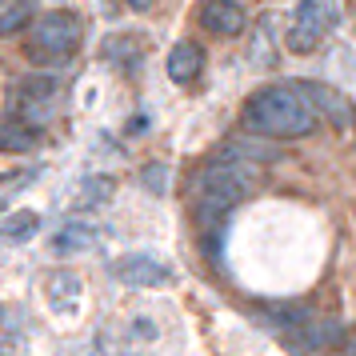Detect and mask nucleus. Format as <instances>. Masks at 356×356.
<instances>
[{
	"label": "nucleus",
	"instance_id": "obj_1",
	"mask_svg": "<svg viewBox=\"0 0 356 356\" xmlns=\"http://www.w3.org/2000/svg\"><path fill=\"white\" fill-rule=\"evenodd\" d=\"M244 124L260 136L273 140H296L316 129V113L308 108V100L292 88V84H273L248 97L244 104Z\"/></svg>",
	"mask_w": 356,
	"mask_h": 356
},
{
	"label": "nucleus",
	"instance_id": "obj_2",
	"mask_svg": "<svg viewBox=\"0 0 356 356\" xmlns=\"http://www.w3.org/2000/svg\"><path fill=\"white\" fill-rule=\"evenodd\" d=\"M257 184H260V172L257 164L248 161L220 156V161L204 164L200 177H196V216L204 225H216L228 209H236L241 200L257 193Z\"/></svg>",
	"mask_w": 356,
	"mask_h": 356
},
{
	"label": "nucleus",
	"instance_id": "obj_3",
	"mask_svg": "<svg viewBox=\"0 0 356 356\" xmlns=\"http://www.w3.org/2000/svg\"><path fill=\"white\" fill-rule=\"evenodd\" d=\"M81 36H84L81 20L72 17V13H65V8H56V13H49V17H40L33 24L29 60H36V65H65L68 56L76 52Z\"/></svg>",
	"mask_w": 356,
	"mask_h": 356
},
{
	"label": "nucleus",
	"instance_id": "obj_4",
	"mask_svg": "<svg viewBox=\"0 0 356 356\" xmlns=\"http://www.w3.org/2000/svg\"><path fill=\"white\" fill-rule=\"evenodd\" d=\"M328 24H332L328 4H321V0H300L292 20H289V33H284L289 52H316L321 40L328 36Z\"/></svg>",
	"mask_w": 356,
	"mask_h": 356
},
{
	"label": "nucleus",
	"instance_id": "obj_5",
	"mask_svg": "<svg viewBox=\"0 0 356 356\" xmlns=\"http://www.w3.org/2000/svg\"><path fill=\"white\" fill-rule=\"evenodd\" d=\"M292 88H296V92L308 100V108H312V113L328 116L337 129H353V116H356V113H353V104L340 97L337 88H328V84H316V81H296Z\"/></svg>",
	"mask_w": 356,
	"mask_h": 356
},
{
	"label": "nucleus",
	"instance_id": "obj_6",
	"mask_svg": "<svg viewBox=\"0 0 356 356\" xmlns=\"http://www.w3.org/2000/svg\"><path fill=\"white\" fill-rule=\"evenodd\" d=\"M168 276L172 273H168L156 257H148V252L116 260V280L129 284V289H156V284H168Z\"/></svg>",
	"mask_w": 356,
	"mask_h": 356
},
{
	"label": "nucleus",
	"instance_id": "obj_7",
	"mask_svg": "<svg viewBox=\"0 0 356 356\" xmlns=\"http://www.w3.org/2000/svg\"><path fill=\"white\" fill-rule=\"evenodd\" d=\"M340 332H344V328H340L337 321H321V324L300 321V324H292L289 332H284V344H289L296 356H312L316 348H332V344L340 340Z\"/></svg>",
	"mask_w": 356,
	"mask_h": 356
},
{
	"label": "nucleus",
	"instance_id": "obj_8",
	"mask_svg": "<svg viewBox=\"0 0 356 356\" xmlns=\"http://www.w3.org/2000/svg\"><path fill=\"white\" fill-rule=\"evenodd\" d=\"M200 24L216 36H236V33H244V8L236 0H204Z\"/></svg>",
	"mask_w": 356,
	"mask_h": 356
},
{
	"label": "nucleus",
	"instance_id": "obj_9",
	"mask_svg": "<svg viewBox=\"0 0 356 356\" xmlns=\"http://www.w3.org/2000/svg\"><path fill=\"white\" fill-rule=\"evenodd\" d=\"M204 68V49L193 44V40H180L177 49L168 52V76L177 84H193Z\"/></svg>",
	"mask_w": 356,
	"mask_h": 356
},
{
	"label": "nucleus",
	"instance_id": "obj_10",
	"mask_svg": "<svg viewBox=\"0 0 356 356\" xmlns=\"http://www.w3.org/2000/svg\"><path fill=\"white\" fill-rule=\"evenodd\" d=\"M56 92H60V81H56V76H44V72H36V76H24V81L17 84V104L20 108H29V116H33V113H40Z\"/></svg>",
	"mask_w": 356,
	"mask_h": 356
},
{
	"label": "nucleus",
	"instance_id": "obj_11",
	"mask_svg": "<svg viewBox=\"0 0 356 356\" xmlns=\"http://www.w3.org/2000/svg\"><path fill=\"white\" fill-rule=\"evenodd\" d=\"M36 228H40V216H36L33 209L8 212V216L0 220V244H24V241H33Z\"/></svg>",
	"mask_w": 356,
	"mask_h": 356
},
{
	"label": "nucleus",
	"instance_id": "obj_12",
	"mask_svg": "<svg viewBox=\"0 0 356 356\" xmlns=\"http://www.w3.org/2000/svg\"><path fill=\"white\" fill-rule=\"evenodd\" d=\"M92 244H97V228L81 225V220H72V225H65L60 232H56L52 248H56L60 257H76V252H88Z\"/></svg>",
	"mask_w": 356,
	"mask_h": 356
},
{
	"label": "nucleus",
	"instance_id": "obj_13",
	"mask_svg": "<svg viewBox=\"0 0 356 356\" xmlns=\"http://www.w3.org/2000/svg\"><path fill=\"white\" fill-rule=\"evenodd\" d=\"M113 193H116L113 177H84L76 196H72V204H76V209H97V204H108Z\"/></svg>",
	"mask_w": 356,
	"mask_h": 356
},
{
	"label": "nucleus",
	"instance_id": "obj_14",
	"mask_svg": "<svg viewBox=\"0 0 356 356\" xmlns=\"http://www.w3.org/2000/svg\"><path fill=\"white\" fill-rule=\"evenodd\" d=\"M29 24H33V4L29 0H13L8 8H0V40L24 33Z\"/></svg>",
	"mask_w": 356,
	"mask_h": 356
},
{
	"label": "nucleus",
	"instance_id": "obj_15",
	"mask_svg": "<svg viewBox=\"0 0 356 356\" xmlns=\"http://www.w3.org/2000/svg\"><path fill=\"white\" fill-rule=\"evenodd\" d=\"M225 156H232V161H248V164H268V161H276L280 152H276L273 145H264V140H232V145L225 148Z\"/></svg>",
	"mask_w": 356,
	"mask_h": 356
},
{
	"label": "nucleus",
	"instance_id": "obj_16",
	"mask_svg": "<svg viewBox=\"0 0 356 356\" xmlns=\"http://www.w3.org/2000/svg\"><path fill=\"white\" fill-rule=\"evenodd\" d=\"M33 145H36L33 124H20V120L0 124V148H8V152H29Z\"/></svg>",
	"mask_w": 356,
	"mask_h": 356
},
{
	"label": "nucleus",
	"instance_id": "obj_17",
	"mask_svg": "<svg viewBox=\"0 0 356 356\" xmlns=\"http://www.w3.org/2000/svg\"><path fill=\"white\" fill-rule=\"evenodd\" d=\"M65 292H68V296H76V292H81V280H76L72 273H56V276L49 280V296H52V305H60V300H65Z\"/></svg>",
	"mask_w": 356,
	"mask_h": 356
},
{
	"label": "nucleus",
	"instance_id": "obj_18",
	"mask_svg": "<svg viewBox=\"0 0 356 356\" xmlns=\"http://www.w3.org/2000/svg\"><path fill=\"white\" fill-rule=\"evenodd\" d=\"M140 180H145L148 193H168V164H145L140 168Z\"/></svg>",
	"mask_w": 356,
	"mask_h": 356
},
{
	"label": "nucleus",
	"instance_id": "obj_19",
	"mask_svg": "<svg viewBox=\"0 0 356 356\" xmlns=\"http://www.w3.org/2000/svg\"><path fill=\"white\" fill-rule=\"evenodd\" d=\"M132 328H136V337H152V324H148V321H136V324H132Z\"/></svg>",
	"mask_w": 356,
	"mask_h": 356
},
{
	"label": "nucleus",
	"instance_id": "obj_20",
	"mask_svg": "<svg viewBox=\"0 0 356 356\" xmlns=\"http://www.w3.org/2000/svg\"><path fill=\"white\" fill-rule=\"evenodd\" d=\"M129 8H136V13H145V8H152V0H124Z\"/></svg>",
	"mask_w": 356,
	"mask_h": 356
},
{
	"label": "nucleus",
	"instance_id": "obj_21",
	"mask_svg": "<svg viewBox=\"0 0 356 356\" xmlns=\"http://www.w3.org/2000/svg\"><path fill=\"white\" fill-rule=\"evenodd\" d=\"M17 353V344H13V340H0V356H13Z\"/></svg>",
	"mask_w": 356,
	"mask_h": 356
},
{
	"label": "nucleus",
	"instance_id": "obj_22",
	"mask_svg": "<svg viewBox=\"0 0 356 356\" xmlns=\"http://www.w3.org/2000/svg\"><path fill=\"white\" fill-rule=\"evenodd\" d=\"M344 348H348V353L356 356V328H353V332H348V337H344Z\"/></svg>",
	"mask_w": 356,
	"mask_h": 356
},
{
	"label": "nucleus",
	"instance_id": "obj_23",
	"mask_svg": "<svg viewBox=\"0 0 356 356\" xmlns=\"http://www.w3.org/2000/svg\"><path fill=\"white\" fill-rule=\"evenodd\" d=\"M8 4H13V0H0V8H8Z\"/></svg>",
	"mask_w": 356,
	"mask_h": 356
}]
</instances>
